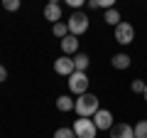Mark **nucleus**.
<instances>
[{"instance_id":"nucleus-21","label":"nucleus","mask_w":147,"mask_h":138,"mask_svg":"<svg viewBox=\"0 0 147 138\" xmlns=\"http://www.w3.org/2000/svg\"><path fill=\"white\" fill-rule=\"evenodd\" d=\"M5 79H7V69L0 64V81H5Z\"/></svg>"},{"instance_id":"nucleus-11","label":"nucleus","mask_w":147,"mask_h":138,"mask_svg":"<svg viewBox=\"0 0 147 138\" xmlns=\"http://www.w3.org/2000/svg\"><path fill=\"white\" fill-rule=\"evenodd\" d=\"M74 106H76V99H71V96H59L57 99V109L59 111H74Z\"/></svg>"},{"instance_id":"nucleus-2","label":"nucleus","mask_w":147,"mask_h":138,"mask_svg":"<svg viewBox=\"0 0 147 138\" xmlns=\"http://www.w3.org/2000/svg\"><path fill=\"white\" fill-rule=\"evenodd\" d=\"M69 35H74V37H79V35H84L86 30H88V15H84V12H71V17H69Z\"/></svg>"},{"instance_id":"nucleus-9","label":"nucleus","mask_w":147,"mask_h":138,"mask_svg":"<svg viewBox=\"0 0 147 138\" xmlns=\"http://www.w3.org/2000/svg\"><path fill=\"white\" fill-rule=\"evenodd\" d=\"M110 138H135V128L130 123H115L110 128Z\"/></svg>"},{"instance_id":"nucleus-22","label":"nucleus","mask_w":147,"mask_h":138,"mask_svg":"<svg viewBox=\"0 0 147 138\" xmlns=\"http://www.w3.org/2000/svg\"><path fill=\"white\" fill-rule=\"evenodd\" d=\"M88 8H91V10H96V8H100V0H88Z\"/></svg>"},{"instance_id":"nucleus-6","label":"nucleus","mask_w":147,"mask_h":138,"mask_svg":"<svg viewBox=\"0 0 147 138\" xmlns=\"http://www.w3.org/2000/svg\"><path fill=\"white\" fill-rule=\"evenodd\" d=\"M93 123H96V128H98V131H110V128L115 126L113 113H110L108 109H98V111H96V116H93Z\"/></svg>"},{"instance_id":"nucleus-18","label":"nucleus","mask_w":147,"mask_h":138,"mask_svg":"<svg viewBox=\"0 0 147 138\" xmlns=\"http://www.w3.org/2000/svg\"><path fill=\"white\" fill-rule=\"evenodd\" d=\"M145 81H142V79H135V81H132V84H130V89L132 91H135V94H142V91H145Z\"/></svg>"},{"instance_id":"nucleus-17","label":"nucleus","mask_w":147,"mask_h":138,"mask_svg":"<svg viewBox=\"0 0 147 138\" xmlns=\"http://www.w3.org/2000/svg\"><path fill=\"white\" fill-rule=\"evenodd\" d=\"M54 138H76V133H74V128H57L54 131Z\"/></svg>"},{"instance_id":"nucleus-15","label":"nucleus","mask_w":147,"mask_h":138,"mask_svg":"<svg viewBox=\"0 0 147 138\" xmlns=\"http://www.w3.org/2000/svg\"><path fill=\"white\" fill-rule=\"evenodd\" d=\"M74 67H76V72H86L88 69V57L86 54H76L74 57Z\"/></svg>"},{"instance_id":"nucleus-10","label":"nucleus","mask_w":147,"mask_h":138,"mask_svg":"<svg viewBox=\"0 0 147 138\" xmlns=\"http://www.w3.org/2000/svg\"><path fill=\"white\" fill-rule=\"evenodd\" d=\"M61 52L66 54V57L76 54V52H79V37H74V35H66V37L61 40Z\"/></svg>"},{"instance_id":"nucleus-5","label":"nucleus","mask_w":147,"mask_h":138,"mask_svg":"<svg viewBox=\"0 0 147 138\" xmlns=\"http://www.w3.org/2000/svg\"><path fill=\"white\" fill-rule=\"evenodd\" d=\"M54 72H57L59 77H71L74 72H76V67H74V59L71 57H66V54H61L59 59H54Z\"/></svg>"},{"instance_id":"nucleus-23","label":"nucleus","mask_w":147,"mask_h":138,"mask_svg":"<svg viewBox=\"0 0 147 138\" xmlns=\"http://www.w3.org/2000/svg\"><path fill=\"white\" fill-rule=\"evenodd\" d=\"M142 96H145V101H147V86H145V91H142Z\"/></svg>"},{"instance_id":"nucleus-12","label":"nucleus","mask_w":147,"mask_h":138,"mask_svg":"<svg viewBox=\"0 0 147 138\" xmlns=\"http://www.w3.org/2000/svg\"><path fill=\"white\" fill-rule=\"evenodd\" d=\"M103 20L108 22V25H113V27H118V25H120V22H123V20H120V12H118L115 8H110V10H105Z\"/></svg>"},{"instance_id":"nucleus-16","label":"nucleus","mask_w":147,"mask_h":138,"mask_svg":"<svg viewBox=\"0 0 147 138\" xmlns=\"http://www.w3.org/2000/svg\"><path fill=\"white\" fill-rule=\"evenodd\" d=\"M132 128H135V138H147V121H145V118L137 121Z\"/></svg>"},{"instance_id":"nucleus-14","label":"nucleus","mask_w":147,"mask_h":138,"mask_svg":"<svg viewBox=\"0 0 147 138\" xmlns=\"http://www.w3.org/2000/svg\"><path fill=\"white\" fill-rule=\"evenodd\" d=\"M52 32H54V37L64 40L69 35V25H66V22H57V25H52Z\"/></svg>"},{"instance_id":"nucleus-8","label":"nucleus","mask_w":147,"mask_h":138,"mask_svg":"<svg viewBox=\"0 0 147 138\" xmlns=\"http://www.w3.org/2000/svg\"><path fill=\"white\" fill-rule=\"evenodd\" d=\"M44 20H49L52 25L61 22V5L59 3H47L44 5Z\"/></svg>"},{"instance_id":"nucleus-20","label":"nucleus","mask_w":147,"mask_h":138,"mask_svg":"<svg viewBox=\"0 0 147 138\" xmlns=\"http://www.w3.org/2000/svg\"><path fill=\"white\" fill-rule=\"evenodd\" d=\"M66 3H69V8H74V12H76L81 5H84V0H66Z\"/></svg>"},{"instance_id":"nucleus-7","label":"nucleus","mask_w":147,"mask_h":138,"mask_svg":"<svg viewBox=\"0 0 147 138\" xmlns=\"http://www.w3.org/2000/svg\"><path fill=\"white\" fill-rule=\"evenodd\" d=\"M132 40H135V27H132L130 22H120V25L115 27V42L130 44Z\"/></svg>"},{"instance_id":"nucleus-13","label":"nucleus","mask_w":147,"mask_h":138,"mask_svg":"<svg viewBox=\"0 0 147 138\" xmlns=\"http://www.w3.org/2000/svg\"><path fill=\"white\" fill-rule=\"evenodd\" d=\"M110 64H113L115 69H127L130 67V57H127V54H113Z\"/></svg>"},{"instance_id":"nucleus-3","label":"nucleus","mask_w":147,"mask_h":138,"mask_svg":"<svg viewBox=\"0 0 147 138\" xmlns=\"http://www.w3.org/2000/svg\"><path fill=\"white\" fill-rule=\"evenodd\" d=\"M71 128H74V133H76V138H96V133H98L93 118H76Z\"/></svg>"},{"instance_id":"nucleus-1","label":"nucleus","mask_w":147,"mask_h":138,"mask_svg":"<svg viewBox=\"0 0 147 138\" xmlns=\"http://www.w3.org/2000/svg\"><path fill=\"white\" fill-rule=\"evenodd\" d=\"M98 96L96 94H84V96H79L76 99V106H74V111L79 113L81 118H88V116H96V111H98Z\"/></svg>"},{"instance_id":"nucleus-4","label":"nucleus","mask_w":147,"mask_h":138,"mask_svg":"<svg viewBox=\"0 0 147 138\" xmlns=\"http://www.w3.org/2000/svg\"><path fill=\"white\" fill-rule=\"evenodd\" d=\"M69 91L76 96L88 94V77H86V72H74L69 77Z\"/></svg>"},{"instance_id":"nucleus-19","label":"nucleus","mask_w":147,"mask_h":138,"mask_svg":"<svg viewBox=\"0 0 147 138\" xmlns=\"http://www.w3.org/2000/svg\"><path fill=\"white\" fill-rule=\"evenodd\" d=\"M3 8H5V10H10V12H15V10H20V0H5V3H3Z\"/></svg>"}]
</instances>
